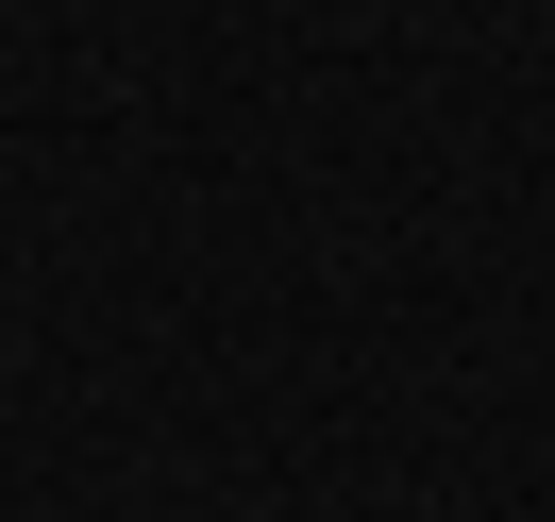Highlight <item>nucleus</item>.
<instances>
[]
</instances>
